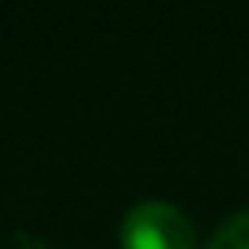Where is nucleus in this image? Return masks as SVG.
Listing matches in <instances>:
<instances>
[{"instance_id": "obj_2", "label": "nucleus", "mask_w": 249, "mask_h": 249, "mask_svg": "<svg viewBox=\"0 0 249 249\" xmlns=\"http://www.w3.org/2000/svg\"><path fill=\"white\" fill-rule=\"evenodd\" d=\"M205 249H249V209L220 224Z\"/></svg>"}, {"instance_id": "obj_1", "label": "nucleus", "mask_w": 249, "mask_h": 249, "mask_svg": "<svg viewBox=\"0 0 249 249\" xmlns=\"http://www.w3.org/2000/svg\"><path fill=\"white\" fill-rule=\"evenodd\" d=\"M121 249H198L195 227L169 202H140L121 224Z\"/></svg>"}]
</instances>
